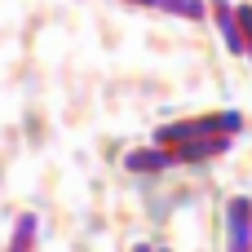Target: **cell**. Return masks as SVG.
Listing matches in <instances>:
<instances>
[{
	"label": "cell",
	"mask_w": 252,
	"mask_h": 252,
	"mask_svg": "<svg viewBox=\"0 0 252 252\" xmlns=\"http://www.w3.org/2000/svg\"><path fill=\"white\" fill-rule=\"evenodd\" d=\"M208 133H244V115L239 111H213V115H195V120H177V124H159L155 128V142L159 146H182V142H195V137H208Z\"/></svg>",
	"instance_id": "6da1fadb"
},
{
	"label": "cell",
	"mask_w": 252,
	"mask_h": 252,
	"mask_svg": "<svg viewBox=\"0 0 252 252\" xmlns=\"http://www.w3.org/2000/svg\"><path fill=\"white\" fill-rule=\"evenodd\" d=\"M208 22L217 27L221 44L230 58H248V35H244V22H239V4L230 0H208Z\"/></svg>",
	"instance_id": "7a4b0ae2"
},
{
	"label": "cell",
	"mask_w": 252,
	"mask_h": 252,
	"mask_svg": "<svg viewBox=\"0 0 252 252\" xmlns=\"http://www.w3.org/2000/svg\"><path fill=\"white\" fill-rule=\"evenodd\" d=\"M226 248L252 252V199L248 195H230L226 199Z\"/></svg>",
	"instance_id": "3957f363"
},
{
	"label": "cell",
	"mask_w": 252,
	"mask_h": 252,
	"mask_svg": "<svg viewBox=\"0 0 252 252\" xmlns=\"http://www.w3.org/2000/svg\"><path fill=\"white\" fill-rule=\"evenodd\" d=\"M177 164H182L177 151H173V146H159V142L124 155V168H128V173H168V168H177Z\"/></svg>",
	"instance_id": "277c9868"
},
{
	"label": "cell",
	"mask_w": 252,
	"mask_h": 252,
	"mask_svg": "<svg viewBox=\"0 0 252 252\" xmlns=\"http://www.w3.org/2000/svg\"><path fill=\"white\" fill-rule=\"evenodd\" d=\"M133 9H159L168 18H182V22H208V0H124Z\"/></svg>",
	"instance_id": "5b68a950"
},
{
	"label": "cell",
	"mask_w": 252,
	"mask_h": 252,
	"mask_svg": "<svg viewBox=\"0 0 252 252\" xmlns=\"http://www.w3.org/2000/svg\"><path fill=\"white\" fill-rule=\"evenodd\" d=\"M35 235H40V213H18L13 235H9V248H13V252L35 248Z\"/></svg>",
	"instance_id": "8992f818"
},
{
	"label": "cell",
	"mask_w": 252,
	"mask_h": 252,
	"mask_svg": "<svg viewBox=\"0 0 252 252\" xmlns=\"http://www.w3.org/2000/svg\"><path fill=\"white\" fill-rule=\"evenodd\" d=\"M239 22H244V35H248V62H252V4H239Z\"/></svg>",
	"instance_id": "52a82bcc"
}]
</instances>
